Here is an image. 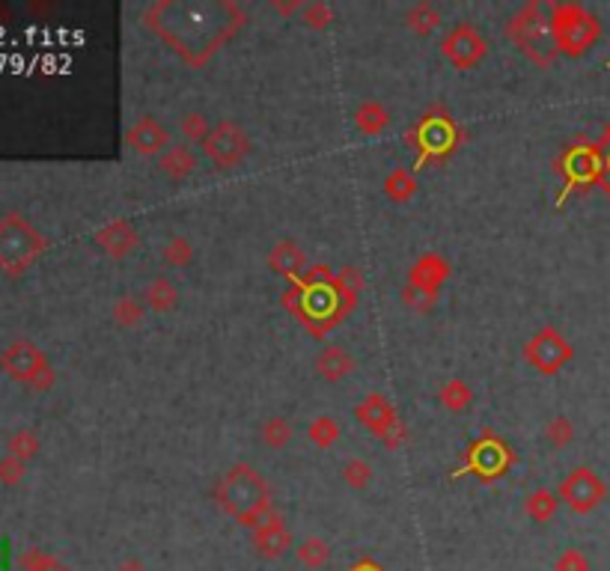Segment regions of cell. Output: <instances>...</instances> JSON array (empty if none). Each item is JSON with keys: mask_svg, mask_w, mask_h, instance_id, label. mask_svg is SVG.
<instances>
[{"mask_svg": "<svg viewBox=\"0 0 610 571\" xmlns=\"http://www.w3.org/2000/svg\"><path fill=\"white\" fill-rule=\"evenodd\" d=\"M215 500L227 515H232L241 527L257 529L274 512L271 506V485L266 482L257 467L232 464L215 485Z\"/></svg>", "mask_w": 610, "mask_h": 571, "instance_id": "obj_2", "label": "cell"}, {"mask_svg": "<svg viewBox=\"0 0 610 571\" xmlns=\"http://www.w3.org/2000/svg\"><path fill=\"white\" fill-rule=\"evenodd\" d=\"M349 571H384V568H381L379 563H375V559H361V563H358V566H352Z\"/></svg>", "mask_w": 610, "mask_h": 571, "instance_id": "obj_37", "label": "cell"}, {"mask_svg": "<svg viewBox=\"0 0 610 571\" xmlns=\"http://www.w3.org/2000/svg\"><path fill=\"white\" fill-rule=\"evenodd\" d=\"M179 131H182V137H185L188 143H206V137L211 135V126H209V119L202 117V114H185L179 119Z\"/></svg>", "mask_w": 610, "mask_h": 571, "instance_id": "obj_33", "label": "cell"}, {"mask_svg": "<svg viewBox=\"0 0 610 571\" xmlns=\"http://www.w3.org/2000/svg\"><path fill=\"white\" fill-rule=\"evenodd\" d=\"M354 126H358L361 135L372 137L390 126V114L379 105V101H363V105L354 110Z\"/></svg>", "mask_w": 610, "mask_h": 571, "instance_id": "obj_22", "label": "cell"}, {"mask_svg": "<svg viewBox=\"0 0 610 571\" xmlns=\"http://www.w3.org/2000/svg\"><path fill=\"white\" fill-rule=\"evenodd\" d=\"M144 304L137 298H119L114 304V322L122 324V328H137L140 322H144Z\"/></svg>", "mask_w": 610, "mask_h": 571, "instance_id": "obj_31", "label": "cell"}, {"mask_svg": "<svg viewBox=\"0 0 610 571\" xmlns=\"http://www.w3.org/2000/svg\"><path fill=\"white\" fill-rule=\"evenodd\" d=\"M144 298L149 304V310L170 313V310H176V304H179V289H176V283H173V280L155 277V280H149Z\"/></svg>", "mask_w": 610, "mask_h": 571, "instance_id": "obj_20", "label": "cell"}, {"mask_svg": "<svg viewBox=\"0 0 610 571\" xmlns=\"http://www.w3.org/2000/svg\"><path fill=\"white\" fill-rule=\"evenodd\" d=\"M548 18H551V36L557 54L581 57L598 39V33H602L598 18L581 4H551L548 6Z\"/></svg>", "mask_w": 610, "mask_h": 571, "instance_id": "obj_4", "label": "cell"}, {"mask_svg": "<svg viewBox=\"0 0 610 571\" xmlns=\"http://www.w3.org/2000/svg\"><path fill=\"white\" fill-rule=\"evenodd\" d=\"M354 417H358V420L370 428L375 437H384L393 426H399V417H396L390 399H388V396H381V393L366 396V399L354 407Z\"/></svg>", "mask_w": 610, "mask_h": 571, "instance_id": "obj_13", "label": "cell"}, {"mask_svg": "<svg viewBox=\"0 0 610 571\" xmlns=\"http://www.w3.org/2000/svg\"><path fill=\"white\" fill-rule=\"evenodd\" d=\"M259 437H262V444H266L268 450H283V446L292 444L295 428H292V423L286 420V417H268V420L262 423V428H259Z\"/></svg>", "mask_w": 610, "mask_h": 571, "instance_id": "obj_23", "label": "cell"}, {"mask_svg": "<svg viewBox=\"0 0 610 571\" xmlns=\"http://www.w3.org/2000/svg\"><path fill=\"white\" fill-rule=\"evenodd\" d=\"M568 185H587V182H596L602 176V155H598V149H589V146H581V149H572L568 152Z\"/></svg>", "mask_w": 610, "mask_h": 571, "instance_id": "obj_16", "label": "cell"}, {"mask_svg": "<svg viewBox=\"0 0 610 571\" xmlns=\"http://www.w3.org/2000/svg\"><path fill=\"white\" fill-rule=\"evenodd\" d=\"M126 143L131 152H137V155H161V152H167L173 146L170 131L152 117H140L131 122L126 131Z\"/></svg>", "mask_w": 610, "mask_h": 571, "instance_id": "obj_11", "label": "cell"}, {"mask_svg": "<svg viewBox=\"0 0 610 571\" xmlns=\"http://www.w3.org/2000/svg\"><path fill=\"white\" fill-rule=\"evenodd\" d=\"M268 265H271V271H277V274H283V277L295 280V274H298L304 265H307V257H304V250H301L298 241L283 239V241H277L271 248Z\"/></svg>", "mask_w": 610, "mask_h": 571, "instance_id": "obj_18", "label": "cell"}, {"mask_svg": "<svg viewBox=\"0 0 610 571\" xmlns=\"http://www.w3.org/2000/svg\"><path fill=\"white\" fill-rule=\"evenodd\" d=\"M557 509H560V494L551 491V488H533V491L524 497V512L527 518H533L536 524L554 521Z\"/></svg>", "mask_w": 610, "mask_h": 571, "instance_id": "obj_19", "label": "cell"}, {"mask_svg": "<svg viewBox=\"0 0 610 571\" xmlns=\"http://www.w3.org/2000/svg\"><path fill=\"white\" fill-rule=\"evenodd\" d=\"M572 357H575L572 342L557 328H542L524 345V360L542 375H557Z\"/></svg>", "mask_w": 610, "mask_h": 571, "instance_id": "obj_6", "label": "cell"}, {"mask_svg": "<svg viewBox=\"0 0 610 571\" xmlns=\"http://www.w3.org/2000/svg\"><path fill=\"white\" fill-rule=\"evenodd\" d=\"M304 22H307V27H313V30H324V27L333 22V13H331L328 4L316 0V4L304 6Z\"/></svg>", "mask_w": 610, "mask_h": 571, "instance_id": "obj_35", "label": "cell"}, {"mask_svg": "<svg viewBox=\"0 0 610 571\" xmlns=\"http://www.w3.org/2000/svg\"><path fill=\"white\" fill-rule=\"evenodd\" d=\"M372 476H375V471H372V464L366 462V458H349V462L343 464L345 485L354 488V491H363V488L372 482Z\"/></svg>", "mask_w": 610, "mask_h": 571, "instance_id": "obj_29", "label": "cell"}, {"mask_svg": "<svg viewBox=\"0 0 610 571\" xmlns=\"http://www.w3.org/2000/svg\"><path fill=\"white\" fill-rule=\"evenodd\" d=\"M441 54L450 60V63L459 71H467V69L480 66L485 60L488 42H485V36L474 24L462 22V24H455L450 33L441 39Z\"/></svg>", "mask_w": 610, "mask_h": 571, "instance_id": "obj_8", "label": "cell"}, {"mask_svg": "<svg viewBox=\"0 0 610 571\" xmlns=\"http://www.w3.org/2000/svg\"><path fill=\"white\" fill-rule=\"evenodd\" d=\"M557 494H560V503H566L575 515H589L607 500V485L593 467L581 464L563 476Z\"/></svg>", "mask_w": 610, "mask_h": 571, "instance_id": "obj_5", "label": "cell"}, {"mask_svg": "<svg viewBox=\"0 0 610 571\" xmlns=\"http://www.w3.org/2000/svg\"><path fill=\"white\" fill-rule=\"evenodd\" d=\"M295 557H298L301 566L319 571V568H324L331 563V545L324 542L322 536H307L304 542L295 545Z\"/></svg>", "mask_w": 610, "mask_h": 571, "instance_id": "obj_21", "label": "cell"}, {"mask_svg": "<svg viewBox=\"0 0 610 571\" xmlns=\"http://www.w3.org/2000/svg\"><path fill=\"white\" fill-rule=\"evenodd\" d=\"M96 241H99V248L105 253H110L114 259H122V257H128L131 248L137 244V232L131 229V223L114 220V223H108L105 229H99Z\"/></svg>", "mask_w": 610, "mask_h": 571, "instance_id": "obj_15", "label": "cell"}, {"mask_svg": "<svg viewBox=\"0 0 610 571\" xmlns=\"http://www.w3.org/2000/svg\"><path fill=\"white\" fill-rule=\"evenodd\" d=\"M161 259H164L167 265H173V268H182V265H188L191 259H194V248H191L188 239L173 236L164 244V250H161Z\"/></svg>", "mask_w": 610, "mask_h": 571, "instance_id": "obj_32", "label": "cell"}, {"mask_svg": "<svg viewBox=\"0 0 610 571\" xmlns=\"http://www.w3.org/2000/svg\"><path fill=\"white\" fill-rule=\"evenodd\" d=\"M6 566V545H0V568Z\"/></svg>", "mask_w": 610, "mask_h": 571, "instance_id": "obj_38", "label": "cell"}, {"mask_svg": "<svg viewBox=\"0 0 610 571\" xmlns=\"http://www.w3.org/2000/svg\"><path fill=\"white\" fill-rule=\"evenodd\" d=\"M250 545H253V554L259 559H283L295 548V538H292V529L283 521V515L274 509V512L262 521L257 529H250Z\"/></svg>", "mask_w": 610, "mask_h": 571, "instance_id": "obj_9", "label": "cell"}, {"mask_svg": "<svg viewBox=\"0 0 610 571\" xmlns=\"http://www.w3.org/2000/svg\"><path fill=\"white\" fill-rule=\"evenodd\" d=\"M506 33L510 39L524 51L527 57L533 60L536 66H551L557 57V45L551 36V18H548V6L542 4H527L524 9L510 18L506 24Z\"/></svg>", "mask_w": 610, "mask_h": 571, "instance_id": "obj_3", "label": "cell"}, {"mask_svg": "<svg viewBox=\"0 0 610 571\" xmlns=\"http://www.w3.org/2000/svg\"><path fill=\"white\" fill-rule=\"evenodd\" d=\"M117 571H146V566L140 563V559H135V557H128V559H122V563L117 566Z\"/></svg>", "mask_w": 610, "mask_h": 571, "instance_id": "obj_36", "label": "cell"}, {"mask_svg": "<svg viewBox=\"0 0 610 571\" xmlns=\"http://www.w3.org/2000/svg\"><path fill=\"white\" fill-rule=\"evenodd\" d=\"M152 33H158L191 66H202L215 51L244 27L236 4H152L144 13Z\"/></svg>", "mask_w": 610, "mask_h": 571, "instance_id": "obj_1", "label": "cell"}, {"mask_svg": "<svg viewBox=\"0 0 610 571\" xmlns=\"http://www.w3.org/2000/svg\"><path fill=\"white\" fill-rule=\"evenodd\" d=\"M316 372L324 381H343L354 372V357L345 345H324L316 354Z\"/></svg>", "mask_w": 610, "mask_h": 571, "instance_id": "obj_14", "label": "cell"}, {"mask_svg": "<svg viewBox=\"0 0 610 571\" xmlns=\"http://www.w3.org/2000/svg\"><path fill=\"white\" fill-rule=\"evenodd\" d=\"M554 571H589V559L581 548H566L560 557H557Z\"/></svg>", "mask_w": 610, "mask_h": 571, "instance_id": "obj_34", "label": "cell"}, {"mask_svg": "<svg viewBox=\"0 0 610 571\" xmlns=\"http://www.w3.org/2000/svg\"><path fill=\"white\" fill-rule=\"evenodd\" d=\"M405 24H408L414 33L426 36L441 24V13L429 4V0H420V4H414L408 13H405Z\"/></svg>", "mask_w": 610, "mask_h": 571, "instance_id": "obj_25", "label": "cell"}, {"mask_svg": "<svg viewBox=\"0 0 610 571\" xmlns=\"http://www.w3.org/2000/svg\"><path fill=\"white\" fill-rule=\"evenodd\" d=\"M340 435H343L340 423L333 420V417H328V414L316 417V420L307 426V437L319 446V450H331V446L340 441Z\"/></svg>", "mask_w": 610, "mask_h": 571, "instance_id": "obj_27", "label": "cell"}, {"mask_svg": "<svg viewBox=\"0 0 610 571\" xmlns=\"http://www.w3.org/2000/svg\"><path fill=\"white\" fill-rule=\"evenodd\" d=\"M158 170L170 179H188L197 170V152L188 143H173L167 152L158 155Z\"/></svg>", "mask_w": 610, "mask_h": 571, "instance_id": "obj_17", "label": "cell"}, {"mask_svg": "<svg viewBox=\"0 0 610 571\" xmlns=\"http://www.w3.org/2000/svg\"><path fill=\"white\" fill-rule=\"evenodd\" d=\"M471 399H474L471 387H467L462 379H450V381H444V387L438 390V402L446 407V411H453V414H462L465 407L471 405Z\"/></svg>", "mask_w": 610, "mask_h": 571, "instance_id": "obj_26", "label": "cell"}, {"mask_svg": "<svg viewBox=\"0 0 610 571\" xmlns=\"http://www.w3.org/2000/svg\"><path fill=\"white\" fill-rule=\"evenodd\" d=\"M510 464H512L510 446H506L501 437H494L492 432H485L480 441L471 446V467L485 479V482L494 476H501Z\"/></svg>", "mask_w": 610, "mask_h": 571, "instance_id": "obj_10", "label": "cell"}, {"mask_svg": "<svg viewBox=\"0 0 610 571\" xmlns=\"http://www.w3.org/2000/svg\"><path fill=\"white\" fill-rule=\"evenodd\" d=\"M6 366L15 375H24L27 379V375H33V370H42L45 360H42V354L33 351L30 345H15V349L6 354Z\"/></svg>", "mask_w": 610, "mask_h": 571, "instance_id": "obj_28", "label": "cell"}, {"mask_svg": "<svg viewBox=\"0 0 610 571\" xmlns=\"http://www.w3.org/2000/svg\"><path fill=\"white\" fill-rule=\"evenodd\" d=\"M545 441L554 446V450H566L568 444L575 441V426L568 417H554V420L545 423Z\"/></svg>", "mask_w": 610, "mask_h": 571, "instance_id": "obj_30", "label": "cell"}, {"mask_svg": "<svg viewBox=\"0 0 610 571\" xmlns=\"http://www.w3.org/2000/svg\"><path fill=\"white\" fill-rule=\"evenodd\" d=\"M605 137H607V140H610V126H607V131H605Z\"/></svg>", "mask_w": 610, "mask_h": 571, "instance_id": "obj_39", "label": "cell"}, {"mask_svg": "<svg viewBox=\"0 0 610 571\" xmlns=\"http://www.w3.org/2000/svg\"><path fill=\"white\" fill-rule=\"evenodd\" d=\"M202 152H206V158L218 170H230V167H236L248 158L250 137L244 135L241 126H236L232 119H221L218 126L211 128L206 143H202Z\"/></svg>", "mask_w": 610, "mask_h": 571, "instance_id": "obj_7", "label": "cell"}, {"mask_svg": "<svg viewBox=\"0 0 610 571\" xmlns=\"http://www.w3.org/2000/svg\"><path fill=\"white\" fill-rule=\"evenodd\" d=\"M446 277H450V262H446L441 253H426V257L417 259L414 268L408 271V289L438 301V289Z\"/></svg>", "mask_w": 610, "mask_h": 571, "instance_id": "obj_12", "label": "cell"}, {"mask_svg": "<svg viewBox=\"0 0 610 571\" xmlns=\"http://www.w3.org/2000/svg\"><path fill=\"white\" fill-rule=\"evenodd\" d=\"M384 193L393 202H408L417 193V179L408 167H396L388 179H384Z\"/></svg>", "mask_w": 610, "mask_h": 571, "instance_id": "obj_24", "label": "cell"}]
</instances>
